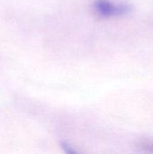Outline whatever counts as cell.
Returning <instances> with one entry per match:
<instances>
[{
	"instance_id": "3957f363",
	"label": "cell",
	"mask_w": 153,
	"mask_h": 154,
	"mask_svg": "<svg viewBox=\"0 0 153 154\" xmlns=\"http://www.w3.org/2000/svg\"><path fill=\"white\" fill-rule=\"evenodd\" d=\"M62 148H63V150L67 152V153H75V151L73 150V148L71 147V146H69L68 143H62Z\"/></svg>"
},
{
	"instance_id": "7a4b0ae2",
	"label": "cell",
	"mask_w": 153,
	"mask_h": 154,
	"mask_svg": "<svg viewBox=\"0 0 153 154\" xmlns=\"http://www.w3.org/2000/svg\"><path fill=\"white\" fill-rule=\"evenodd\" d=\"M138 148L145 152L153 153V139L151 138H142L138 141Z\"/></svg>"
},
{
	"instance_id": "6da1fadb",
	"label": "cell",
	"mask_w": 153,
	"mask_h": 154,
	"mask_svg": "<svg viewBox=\"0 0 153 154\" xmlns=\"http://www.w3.org/2000/svg\"><path fill=\"white\" fill-rule=\"evenodd\" d=\"M96 12L105 17L121 16L130 14L133 11V6L129 4H113L107 0H97L95 3Z\"/></svg>"
}]
</instances>
